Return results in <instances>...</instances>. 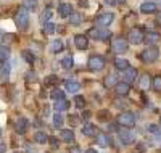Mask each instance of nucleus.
Returning a JSON list of instances; mask_svg holds the SVG:
<instances>
[{
    "mask_svg": "<svg viewBox=\"0 0 161 153\" xmlns=\"http://www.w3.org/2000/svg\"><path fill=\"white\" fill-rule=\"evenodd\" d=\"M15 23H16V26H18L19 31H26V29H28V24H29V11H28V8H26L24 5L18 8L16 15H15Z\"/></svg>",
    "mask_w": 161,
    "mask_h": 153,
    "instance_id": "obj_1",
    "label": "nucleus"
},
{
    "mask_svg": "<svg viewBox=\"0 0 161 153\" xmlns=\"http://www.w3.org/2000/svg\"><path fill=\"white\" fill-rule=\"evenodd\" d=\"M127 48H129V45H127V40H126L124 37H114V39L111 40V50H113L116 55L126 53Z\"/></svg>",
    "mask_w": 161,
    "mask_h": 153,
    "instance_id": "obj_2",
    "label": "nucleus"
},
{
    "mask_svg": "<svg viewBox=\"0 0 161 153\" xmlns=\"http://www.w3.org/2000/svg\"><path fill=\"white\" fill-rule=\"evenodd\" d=\"M89 37L93 39V40H108L110 39V31L103 29V27H92V29H89Z\"/></svg>",
    "mask_w": 161,
    "mask_h": 153,
    "instance_id": "obj_3",
    "label": "nucleus"
},
{
    "mask_svg": "<svg viewBox=\"0 0 161 153\" xmlns=\"http://www.w3.org/2000/svg\"><path fill=\"white\" fill-rule=\"evenodd\" d=\"M118 124L123 128H132L136 124V116H134L130 111H124L118 116Z\"/></svg>",
    "mask_w": 161,
    "mask_h": 153,
    "instance_id": "obj_4",
    "label": "nucleus"
},
{
    "mask_svg": "<svg viewBox=\"0 0 161 153\" xmlns=\"http://www.w3.org/2000/svg\"><path fill=\"white\" fill-rule=\"evenodd\" d=\"M140 57H142V60L147 61V63H153V61H156L158 57H159V50H158L156 47H148V48H145V50L142 52Z\"/></svg>",
    "mask_w": 161,
    "mask_h": 153,
    "instance_id": "obj_5",
    "label": "nucleus"
},
{
    "mask_svg": "<svg viewBox=\"0 0 161 153\" xmlns=\"http://www.w3.org/2000/svg\"><path fill=\"white\" fill-rule=\"evenodd\" d=\"M113 20H114V15L110 11H106V13H102V15H98L95 18V24H97V27H106L113 23Z\"/></svg>",
    "mask_w": 161,
    "mask_h": 153,
    "instance_id": "obj_6",
    "label": "nucleus"
},
{
    "mask_svg": "<svg viewBox=\"0 0 161 153\" xmlns=\"http://www.w3.org/2000/svg\"><path fill=\"white\" fill-rule=\"evenodd\" d=\"M105 68V58L100 55H93L89 58V69L90 71H100Z\"/></svg>",
    "mask_w": 161,
    "mask_h": 153,
    "instance_id": "obj_7",
    "label": "nucleus"
},
{
    "mask_svg": "<svg viewBox=\"0 0 161 153\" xmlns=\"http://www.w3.org/2000/svg\"><path fill=\"white\" fill-rule=\"evenodd\" d=\"M143 39H145V34L143 31L140 29V27H132V29L129 31V42L130 44H142L143 42Z\"/></svg>",
    "mask_w": 161,
    "mask_h": 153,
    "instance_id": "obj_8",
    "label": "nucleus"
},
{
    "mask_svg": "<svg viewBox=\"0 0 161 153\" xmlns=\"http://www.w3.org/2000/svg\"><path fill=\"white\" fill-rule=\"evenodd\" d=\"M119 140L124 145L134 144L136 142V134H134L132 131H129L127 128H123V129H119Z\"/></svg>",
    "mask_w": 161,
    "mask_h": 153,
    "instance_id": "obj_9",
    "label": "nucleus"
},
{
    "mask_svg": "<svg viewBox=\"0 0 161 153\" xmlns=\"http://www.w3.org/2000/svg\"><path fill=\"white\" fill-rule=\"evenodd\" d=\"M74 45L79 48V50H86L89 47V39L87 36H82V34H77L74 37Z\"/></svg>",
    "mask_w": 161,
    "mask_h": 153,
    "instance_id": "obj_10",
    "label": "nucleus"
},
{
    "mask_svg": "<svg viewBox=\"0 0 161 153\" xmlns=\"http://www.w3.org/2000/svg\"><path fill=\"white\" fill-rule=\"evenodd\" d=\"M158 7L155 2H145L140 5V11L143 13V15H153V13H156Z\"/></svg>",
    "mask_w": 161,
    "mask_h": 153,
    "instance_id": "obj_11",
    "label": "nucleus"
},
{
    "mask_svg": "<svg viewBox=\"0 0 161 153\" xmlns=\"http://www.w3.org/2000/svg\"><path fill=\"white\" fill-rule=\"evenodd\" d=\"M136 77H137V69L136 68H127V69H124V82L126 84H130L132 81H136Z\"/></svg>",
    "mask_w": 161,
    "mask_h": 153,
    "instance_id": "obj_12",
    "label": "nucleus"
},
{
    "mask_svg": "<svg viewBox=\"0 0 161 153\" xmlns=\"http://www.w3.org/2000/svg\"><path fill=\"white\" fill-rule=\"evenodd\" d=\"M114 90H116V94L119 97H124V95H127L130 92V86L126 84V82H118V84L114 86Z\"/></svg>",
    "mask_w": 161,
    "mask_h": 153,
    "instance_id": "obj_13",
    "label": "nucleus"
},
{
    "mask_svg": "<svg viewBox=\"0 0 161 153\" xmlns=\"http://www.w3.org/2000/svg\"><path fill=\"white\" fill-rule=\"evenodd\" d=\"M8 77H10V63L5 61V63H2V66H0V81L7 82Z\"/></svg>",
    "mask_w": 161,
    "mask_h": 153,
    "instance_id": "obj_14",
    "label": "nucleus"
},
{
    "mask_svg": "<svg viewBox=\"0 0 161 153\" xmlns=\"http://www.w3.org/2000/svg\"><path fill=\"white\" fill-rule=\"evenodd\" d=\"M71 13H73V10H71V5L69 3H60L58 5V15L61 18H68Z\"/></svg>",
    "mask_w": 161,
    "mask_h": 153,
    "instance_id": "obj_15",
    "label": "nucleus"
},
{
    "mask_svg": "<svg viewBox=\"0 0 161 153\" xmlns=\"http://www.w3.org/2000/svg\"><path fill=\"white\" fill-rule=\"evenodd\" d=\"M82 134L86 137H97L98 135V129L93 126V124H86V126L82 128Z\"/></svg>",
    "mask_w": 161,
    "mask_h": 153,
    "instance_id": "obj_16",
    "label": "nucleus"
},
{
    "mask_svg": "<svg viewBox=\"0 0 161 153\" xmlns=\"http://www.w3.org/2000/svg\"><path fill=\"white\" fill-rule=\"evenodd\" d=\"M28 119L26 118H19L18 121H16V124H15V129H16V132L18 134H24L26 131H28Z\"/></svg>",
    "mask_w": 161,
    "mask_h": 153,
    "instance_id": "obj_17",
    "label": "nucleus"
},
{
    "mask_svg": "<svg viewBox=\"0 0 161 153\" xmlns=\"http://www.w3.org/2000/svg\"><path fill=\"white\" fill-rule=\"evenodd\" d=\"M60 137H61V140L66 142V144H71L74 140V132L71 129H61L60 132Z\"/></svg>",
    "mask_w": 161,
    "mask_h": 153,
    "instance_id": "obj_18",
    "label": "nucleus"
},
{
    "mask_svg": "<svg viewBox=\"0 0 161 153\" xmlns=\"http://www.w3.org/2000/svg\"><path fill=\"white\" fill-rule=\"evenodd\" d=\"M64 89L68 92H71V94H76V92L80 90V84L77 81H66L64 82Z\"/></svg>",
    "mask_w": 161,
    "mask_h": 153,
    "instance_id": "obj_19",
    "label": "nucleus"
},
{
    "mask_svg": "<svg viewBox=\"0 0 161 153\" xmlns=\"http://www.w3.org/2000/svg\"><path fill=\"white\" fill-rule=\"evenodd\" d=\"M116 84H118V76L116 74H108L105 77V81H103L105 87H114Z\"/></svg>",
    "mask_w": 161,
    "mask_h": 153,
    "instance_id": "obj_20",
    "label": "nucleus"
},
{
    "mask_svg": "<svg viewBox=\"0 0 161 153\" xmlns=\"http://www.w3.org/2000/svg\"><path fill=\"white\" fill-rule=\"evenodd\" d=\"M97 144H98L100 147L110 145V144H111V137L106 135V134H98V135H97Z\"/></svg>",
    "mask_w": 161,
    "mask_h": 153,
    "instance_id": "obj_21",
    "label": "nucleus"
},
{
    "mask_svg": "<svg viewBox=\"0 0 161 153\" xmlns=\"http://www.w3.org/2000/svg\"><path fill=\"white\" fill-rule=\"evenodd\" d=\"M68 106H69V103L66 100H58V102H55V105H53V108H55L57 113H61V111L68 110Z\"/></svg>",
    "mask_w": 161,
    "mask_h": 153,
    "instance_id": "obj_22",
    "label": "nucleus"
},
{
    "mask_svg": "<svg viewBox=\"0 0 161 153\" xmlns=\"http://www.w3.org/2000/svg\"><path fill=\"white\" fill-rule=\"evenodd\" d=\"M145 39H147V44H156L159 40V34L155 31H150L148 34H145Z\"/></svg>",
    "mask_w": 161,
    "mask_h": 153,
    "instance_id": "obj_23",
    "label": "nucleus"
},
{
    "mask_svg": "<svg viewBox=\"0 0 161 153\" xmlns=\"http://www.w3.org/2000/svg\"><path fill=\"white\" fill-rule=\"evenodd\" d=\"M139 86H140L142 89H147V87H148V86H152V79H150V76L147 74V73L140 76V81H139Z\"/></svg>",
    "mask_w": 161,
    "mask_h": 153,
    "instance_id": "obj_24",
    "label": "nucleus"
},
{
    "mask_svg": "<svg viewBox=\"0 0 161 153\" xmlns=\"http://www.w3.org/2000/svg\"><path fill=\"white\" fill-rule=\"evenodd\" d=\"M50 50L53 52V53H58V52H61L63 50V42L60 39H55L53 42L50 44Z\"/></svg>",
    "mask_w": 161,
    "mask_h": 153,
    "instance_id": "obj_25",
    "label": "nucleus"
},
{
    "mask_svg": "<svg viewBox=\"0 0 161 153\" xmlns=\"http://www.w3.org/2000/svg\"><path fill=\"white\" fill-rule=\"evenodd\" d=\"M50 99H52V100H55V102H58V100H64V92H63V90H60V89L52 90Z\"/></svg>",
    "mask_w": 161,
    "mask_h": 153,
    "instance_id": "obj_26",
    "label": "nucleus"
},
{
    "mask_svg": "<svg viewBox=\"0 0 161 153\" xmlns=\"http://www.w3.org/2000/svg\"><path fill=\"white\" fill-rule=\"evenodd\" d=\"M44 84H45L47 87L58 84V76H57V74H50V76H47V77L44 79Z\"/></svg>",
    "mask_w": 161,
    "mask_h": 153,
    "instance_id": "obj_27",
    "label": "nucleus"
},
{
    "mask_svg": "<svg viewBox=\"0 0 161 153\" xmlns=\"http://www.w3.org/2000/svg\"><path fill=\"white\" fill-rule=\"evenodd\" d=\"M34 140H36L37 144H47V142H48V135H47L45 132H36Z\"/></svg>",
    "mask_w": 161,
    "mask_h": 153,
    "instance_id": "obj_28",
    "label": "nucleus"
},
{
    "mask_svg": "<svg viewBox=\"0 0 161 153\" xmlns=\"http://www.w3.org/2000/svg\"><path fill=\"white\" fill-rule=\"evenodd\" d=\"M114 66L118 69H121V71H124V69L129 68V61L124 60V58H118V60H114Z\"/></svg>",
    "mask_w": 161,
    "mask_h": 153,
    "instance_id": "obj_29",
    "label": "nucleus"
},
{
    "mask_svg": "<svg viewBox=\"0 0 161 153\" xmlns=\"http://www.w3.org/2000/svg\"><path fill=\"white\" fill-rule=\"evenodd\" d=\"M21 57L24 58V61H28V63H34L36 57H34V53L31 50H23L21 52Z\"/></svg>",
    "mask_w": 161,
    "mask_h": 153,
    "instance_id": "obj_30",
    "label": "nucleus"
},
{
    "mask_svg": "<svg viewBox=\"0 0 161 153\" xmlns=\"http://www.w3.org/2000/svg\"><path fill=\"white\" fill-rule=\"evenodd\" d=\"M61 66H63L64 69H71V68L74 66V60H73V57H64V58L61 60Z\"/></svg>",
    "mask_w": 161,
    "mask_h": 153,
    "instance_id": "obj_31",
    "label": "nucleus"
},
{
    "mask_svg": "<svg viewBox=\"0 0 161 153\" xmlns=\"http://www.w3.org/2000/svg\"><path fill=\"white\" fill-rule=\"evenodd\" d=\"M8 57H10V50L7 47H0V61L2 63L8 61Z\"/></svg>",
    "mask_w": 161,
    "mask_h": 153,
    "instance_id": "obj_32",
    "label": "nucleus"
},
{
    "mask_svg": "<svg viewBox=\"0 0 161 153\" xmlns=\"http://www.w3.org/2000/svg\"><path fill=\"white\" fill-rule=\"evenodd\" d=\"M68 18H69V21L73 24H79L80 21H82V15H80V13H71Z\"/></svg>",
    "mask_w": 161,
    "mask_h": 153,
    "instance_id": "obj_33",
    "label": "nucleus"
},
{
    "mask_svg": "<svg viewBox=\"0 0 161 153\" xmlns=\"http://www.w3.org/2000/svg\"><path fill=\"white\" fill-rule=\"evenodd\" d=\"M61 124H63V116H61V113H55V115H53V126L60 128Z\"/></svg>",
    "mask_w": 161,
    "mask_h": 153,
    "instance_id": "obj_34",
    "label": "nucleus"
},
{
    "mask_svg": "<svg viewBox=\"0 0 161 153\" xmlns=\"http://www.w3.org/2000/svg\"><path fill=\"white\" fill-rule=\"evenodd\" d=\"M55 29H57V27H55V24H53V23H45L44 24V32L45 34H53V32H55Z\"/></svg>",
    "mask_w": 161,
    "mask_h": 153,
    "instance_id": "obj_35",
    "label": "nucleus"
},
{
    "mask_svg": "<svg viewBox=\"0 0 161 153\" xmlns=\"http://www.w3.org/2000/svg\"><path fill=\"white\" fill-rule=\"evenodd\" d=\"M152 86H153V89H155L156 92H161V76H156V77L153 79Z\"/></svg>",
    "mask_w": 161,
    "mask_h": 153,
    "instance_id": "obj_36",
    "label": "nucleus"
},
{
    "mask_svg": "<svg viewBox=\"0 0 161 153\" xmlns=\"http://www.w3.org/2000/svg\"><path fill=\"white\" fill-rule=\"evenodd\" d=\"M74 103H76V106L77 108H82L84 106V103H86V100H84V97H76V99H74Z\"/></svg>",
    "mask_w": 161,
    "mask_h": 153,
    "instance_id": "obj_37",
    "label": "nucleus"
},
{
    "mask_svg": "<svg viewBox=\"0 0 161 153\" xmlns=\"http://www.w3.org/2000/svg\"><path fill=\"white\" fill-rule=\"evenodd\" d=\"M147 131L152 132V134H159V126H156V124H148Z\"/></svg>",
    "mask_w": 161,
    "mask_h": 153,
    "instance_id": "obj_38",
    "label": "nucleus"
},
{
    "mask_svg": "<svg viewBox=\"0 0 161 153\" xmlns=\"http://www.w3.org/2000/svg\"><path fill=\"white\" fill-rule=\"evenodd\" d=\"M69 122H71V126H79V118L77 116H69Z\"/></svg>",
    "mask_w": 161,
    "mask_h": 153,
    "instance_id": "obj_39",
    "label": "nucleus"
},
{
    "mask_svg": "<svg viewBox=\"0 0 161 153\" xmlns=\"http://www.w3.org/2000/svg\"><path fill=\"white\" fill-rule=\"evenodd\" d=\"M106 3H110V5H121V3H124L126 0H105Z\"/></svg>",
    "mask_w": 161,
    "mask_h": 153,
    "instance_id": "obj_40",
    "label": "nucleus"
},
{
    "mask_svg": "<svg viewBox=\"0 0 161 153\" xmlns=\"http://www.w3.org/2000/svg\"><path fill=\"white\" fill-rule=\"evenodd\" d=\"M50 16H52V11H50V10L44 11V15H42V21H47V20H48Z\"/></svg>",
    "mask_w": 161,
    "mask_h": 153,
    "instance_id": "obj_41",
    "label": "nucleus"
},
{
    "mask_svg": "<svg viewBox=\"0 0 161 153\" xmlns=\"http://www.w3.org/2000/svg\"><path fill=\"white\" fill-rule=\"evenodd\" d=\"M48 140H50L52 147H57V145H58V140H57V137H48Z\"/></svg>",
    "mask_w": 161,
    "mask_h": 153,
    "instance_id": "obj_42",
    "label": "nucleus"
},
{
    "mask_svg": "<svg viewBox=\"0 0 161 153\" xmlns=\"http://www.w3.org/2000/svg\"><path fill=\"white\" fill-rule=\"evenodd\" d=\"M31 79H32V81H36V79H37V77H36V74H31V73H29V74H28V81H31Z\"/></svg>",
    "mask_w": 161,
    "mask_h": 153,
    "instance_id": "obj_43",
    "label": "nucleus"
},
{
    "mask_svg": "<svg viewBox=\"0 0 161 153\" xmlns=\"http://www.w3.org/2000/svg\"><path fill=\"white\" fill-rule=\"evenodd\" d=\"M69 151H71V153H79V147H73Z\"/></svg>",
    "mask_w": 161,
    "mask_h": 153,
    "instance_id": "obj_44",
    "label": "nucleus"
},
{
    "mask_svg": "<svg viewBox=\"0 0 161 153\" xmlns=\"http://www.w3.org/2000/svg\"><path fill=\"white\" fill-rule=\"evenodd\" d=\"M36 2H37V0H26V3H28V5H31V3H32V7L36 5Z\"/></svg>",
    "mask_w": 161,
    "mask_h": 153,
    "instance_id": "obj_45",
    "label": "nucleus"
},
{
    "mask_svg": "<svg viewBox=\"0 0 161 153\" xmlns=\"http://www.w3.org/2000/svg\"><path fill=\"white\" fill-rule=\"evenodd\" d=\"M86 153H97V150H93V148H89V150H86Z\"/></svg>",
    "mask_w": 161,
    "mask_h": 153,
    "instance_id": "obj_46",
    "label": "nucleus"
},
{
    "mask_svg": "<svg viewBox=\"0 0 161 153\" xmlns=\"http://www.w3.org/2000/svg\"><path fill=\"white\" fill-rule=\"evenodd\" d=\"M3 151H5V145L0 144V153H3Z\"/></svg>",
    "mask_w": 161,
    "mask_h": 153,
    "instance_id": "obj_47",
    "label": "nucleus"
},
{
    "mask_svg": "<svg viewBox=\"0 0 161 153\" xmlns=\"http://www.w3.org/2000/svg\"><path fill=\"white\" fill-rule=\"evenodd\" d=\"M156 23L161 26V13H159V15H158V18H156Z\"/></svg>",
    "mask_w": 161,
    "mask_h": 153,
    "instance_id": "obj_48",
    "label": "nucleus"
},
{
    "mask_svg": "<svg viewBox=\"0 0 161 153\" xmlns=\"http://www.w3.org/2000/svg\"><path fill=\"white\" fill-rule=\"evenodd\" d=\"M2 37H3V36H2V32H0V42H2Z\"/></svg>",
    "mask_w": 161,
    "mask_h": 153,
    "instance_id": "obj_49",
    "label": "nucleus"
},
{
    "mask_svg": "<svg viewBox=\"0 0 161 153\" xmlns=\"http://www.w3.org/2000/svg\"><path fill=\"white\" fill-rule=\"evenodd\" d=\"M159 128H161V118H159Z\"/></svg>",
    "mask_w": 161,
    "mask_h": 153,
    "instance_id": "obj_50",
    "label": "nucleus"
}]
</instances>
